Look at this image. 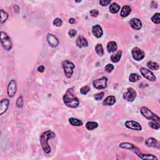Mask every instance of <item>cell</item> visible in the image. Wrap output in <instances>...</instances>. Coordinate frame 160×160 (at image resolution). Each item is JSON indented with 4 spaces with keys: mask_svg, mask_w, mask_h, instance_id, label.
Wrapping results in <instances>:
<instances>
[{
    "mask_svg": "<svg viewBox=\"0 0 160 160\" xmlns=\"http://www.w3.org/2000/svg\"><path fill=\"white\" fill-rule=\"evenodd\" d=\"M63 99L65 105L69 108H76L79 106V99L76 96L72 88L68 89Z\"/></svg>",
    "mask_w": 160,
    "mask_h": 160,
    "instance_id": "1",
    "label": "cell"
},
{
    "mask_svg": "<svg viewBox=\"0 0 160 160\" xmlns=\"http://www.w3.org/2000/svg\"><path fill=\"white\" fill-rule=\"evenodd\" d=\"M55 133L51 131V130H48V131L44 132L41 135V137H40V143H41V146L43 151L46 153V154H49L51 151V147H50V146L48 144L49 139L54 138H55Z\"/></svg>",
    "mask_w": 160,
    "mask_h": 160,
    "instance_id": "2",
    "label": "cell"
},
{
    "mask_svg": "<svg viewBox=\"0 0 160 160\" xmlns=\"http://www.w3.org/2000/svg\"><path fill=\"white\" fill-rule=\"evenodd\" d=\"M62 67L64 70L66 77L67 78H71L74 73V69L75 68L74 63L68 59H66L62 62Z\"/></svg>",
    "mask_w": 160,
    "mask_h": 160,
    "instance_id": "3",
    "label": "cell"
},
{
    "mask_svg": "<svg viewBox=\"0 0 160 160\" xmlns=\"http://www.w3.org/2000/svg\"><path fill=\"white\" fill-rule=\"evenodd\" d=\"M1 44L6 51H10L13 48V43L11 39L6 33L1 31Z\"/></svg>",
    "mask_w": 160,
    "mask_h": 160,
    "instance_id": "4",
    "label": "cell"
},
{
    "mask_svg": "<svg viewBox=\"0 0 160 160\" xmlns=\"http://www.w3.org/2000/svg\"><path fill=\"white\" fill-rule=\"evenodd\" d=\"M141 115L144 116L145 118H146L148 120H151V121H159L160 118L158 115H156L155 113H153L151 110H150L148 108L146 107V106H143L141 108Z\"/></svg>",
    "mask_w": 160,
    "mask_h": 160,
    "instance_id": "5",
    "label": "cell"
},
{
    "mask_svg": "<svg viewBox=\"0 0 160 160\" xmlns=\"http://www.w3.org/2000/svg\"><path fill=\"white\" fill-rule=\"evenodd\" d=\"M108 78L106 76H103L101 78L95 79L93 81V85L96 89H103L107 87Z\"/></svg>",
    "mask_w": 160,
    "mask_h": 160,
    "instance_id": "6",
    "label": "cell"
},
{
    "mask_svg": "<svg viewBox=\"0 0 160 160\" xmlns=\"http://www.w3.org/2000/svg\"><path fill=\"white\" fill-rule=\"evenodd\" d=\"M131 55L133 58L136 61H141L143 59H144L145 56L144 51L138 47L133 48L131 50Z\"/></svg>",
    "mask_w": 160,
    "mask_h": 160,
    "instance_id": "7",
    "label": "cell"
},
{
    "mask_svg": "<svg viewBox=\"0 0 160 160\" xmlns=\"http://www.w3.org/2000/svg\"><path fill=\"white\" fill-rule=\"evenodd\" d=\"M17 91V83L15 79H11L8 83L7 88V93L9 97H14Z\"/></svg>",
    "mask_w": 160,
    "mask_h": 160,
    "instance_id": "8",
    "label": "cell"
},
{
    "mask_svg": "<svg viewBox=\"0 0 160 160\" xmlns=\"http://www.w3.org/2000/svg\"><path fill=\"white\" fill-rule=\"evenodd\" d=\"M136 96H137V94H136L135 90L132 88H128L127 89V91L124 93L123 97V99L127 101L133 102L136 98Z\"/></svg>",
    "mask_w": 160,
    "mask_h": 160,
    "instance_id": "9",
    "label": "cell"
},
{
    "mask_svg": "<svg viewBox=\"0 0 160 160\" xmlns=\"http://www.w3.org/2000/svg\"><path fill=\"white\" fill-rule=\"evenodd\" d=\"M140 73H141V75L146 79H147L148 80L150 81H156V78L155 75H154L152 71H150V70L146 69L145 68H141L140 69Z\"/></svg>",
    "mask_w": 160,
    "mask_h": 160,
    "instance_id": "10",
    "label": "cell"
},
{
    "mask_svg": "<svg viewBox=\"0 0 160 160\" xmlns=\"http://www.w3.org/2000/svg\"><path fill=\"white\" fill-rule=\"evenodd\" d=\"M125 125L127 128L132 130H135V131H141L142 130V127L139 123L135 121H132V120L126 121L125 123Z\"/></svg>",
    "mask_w": 160,
    "mask_h": 160,
    "instance_id": "11",
    "label": "cell"
},
{
    "mask_svg": "<svg viewBox=\"0 0 160 160\" xmlns=\"http://www.w3.org/2000/svg\"><path fill=\"white\" fill-rule=\"evenodd\" d=\"M46 39H47V41L49 45L52 48L57 47L59 44V41L58 38L54 35L51 34V33H48L47 36H46Z\"/></svg>",
    "mask_w": 160,
    "mask_h": 160,
    "instance_id": "12",
    "label": "cell"
},
{
    "mask_svg": "<svg viewBox=\"0 0 160 160\" xmlns=\"http://www.w3.org/2000/svg\"><path fill=\"white\" fill-rule=\"evenodd\" d=\"M76 45L77 46V47H78L79 48H86V47H88V42L84 36L82 35H80L77 38V39H76Z\"/></svg>",
    "mask_w": 160,
    "mask_h": 160,
    "instance_id": "13",
    "label": "cell"
},
{
    "mask_svg": "<svg viewBox=\"0 0 160 160\" xmlns=\"http://www.w3.org/2000/svg\"><path fill=\"white\" fill-rule=\"evenodd\" d=\"M91 31L93 35H94V36H95L96 38H100L102 37L103 35V31L101 26L100 25H96L93 26L92 27Z\"/></svg>",
    "mask_w": 160,
    "mask_h": 160,
    "instance_id": "14",
    "label": "cell"
},
{
    "mask_svg": "<svg viewBox=\"0 0 160 160\" xmlns=\"http://www.w3.org/2000/svg\"><path fill=\"white\" fill-rule=\"evenodd\" d=\"M129 25L131 27L135 30H139L142 28L143 23L138 18H132L129 21Z\"/></svg>",
    "mask_w": 160,
    "mask_h": 160,
    "instance_id": "15",
    "label": "cell"
},
{
    "mask_svg": "<svg viewBox=\"0 0 160 160\" xmlns=\"http://www.w3.org/2000/svg\"><path fill=\"white\" fill-rule=\"evenodd\" d=\"M9 100L8 99H3L0 103V115H3L7 111L9 106Z\"/></svg>",
    "mask_w": 160,
    "mask_h": 160,
    "instance_id": "16",
    "label": "cell"
},
{
    "mask_svg": "<svg viewBox=\"0 0 160 160\" xmlns=\"http://www.w3.org/2000/svg\"><path fill=\"white\" fill-rule=\"evenodd\" d=\"M145 145L146 146H147L148 147L159 149V142L155 138H148L145 141Z\"/></svg>",
    "mask_w": 160,
    "mask_h": 160,
    "instance_id": "17",
    "label": "cell"
},
{
    "mask_svg": "<svg viewBox=\"0 0 160 160\" xmlns=\"http://www.w3.org/2000/svg\"><path fill=\"white\" fill-rule=\"evenodd\" d=\"M119 148H123V149H131V150H134L136 153H137L138 151H139V149L138 147H136L135 145H134L132 143H121V144L119 145Z\"/></svg>",
    "mask_w": 160,
    "mask_h": 160,
    "instance_id": "18",
    "label": "cell"
},
{
    "mask_svg": "<svg viewBox=\"0 0 160 160\" xmlns=\"http://www.w3.org/2000/svg\"><path fill=\"white\" fill-rule=\"evenodd\" d=\"M116 103V98L114 96H108L103 101V105L113 106Z\"/></svg>",
    "mask_w": 160,
    "mask_h": 160,
    "instance_id": "19",
    "label": "cell"
},
{
    "mask_svg": "<svg viewBox=\"0 0 160 160\" xmlns=\"http://www.w3.org/2000/svg\"><path fill=\"white\" fill-rule=\"evenodd\" d=\"M131 11V8L128 5H125L123 6L121 10V13H120V15L123 18H126L130 14V13Z\"/></svg>",
    "mask_w": 160,
    "mask_h": 160,
    "instance_id": "20",
    "label": "cell"
},
{
    "mask_svg": "<svg viewBox=\"0 0 160 160\" xmlns=\"http://www.w3.org/2000/svg\"><path fill=\"white\" fill-rule=\"evenodd\" d=\"M118 49V46L115 41H109L107 44V50L109 53L115 52Z\"/></svg>",
    "mask_w": 160,
    "mask_h": 160,
    "instance_id": "21",
    "label": "cell"
},
{
    "mask_svg": "<svg viewBox=\"0 0 160 160\" xmlns=\"http://www.w3.org/2000/svg\"><path fill=\"white\" fill-rule=\"evenodd\" d=\"M136 155H138L139 158L142 159H149V160H153V159H158V158L156 157L155 155H153L151 154H142V153H136Z\"/></svg>",
    "mask_w": 160,
    "mask_h": 160,
    "instance_id": "22",
    "label": "cell"
},
{
    "mask_svg": "<svg viewBox=\"0 0 160 160\" xmlns=\"http://www.w3.org/2000/svg\"><path fill=\"white\" fill-rule=\"evenodd\" d=\"M109 11L113 14H116L118 13L120 10V6L116 3H113L112 4L109 6Z\"/></svg>",
    "mask_w": 160,
    "mask_h": 160,
    "instance_id": "23",
    "label": "cell"
},
{
    "mask_svg": "<svg viewBox=\"0 0 160 160\" xmlns=\"http://www.w3.org/2000/svg\"><path fill=\"white\" fill-rule=\"evenodd\" d=\"M121 56H122V51L119 50V51L116 52L115 54L111 55V61L113 63H118L120 60V59H121Z\"/></svg>",
    "mask_w": 160,
    "mask_h": 160,
    "instance_id": "24",
    "label": "cell"
},
{
    "mask_svg": "<svg viewBox=\"0 0 160 160\" xmlns=\"http://www.w3.org/2000/svg\"><path fill=\"white\" fill-rule=\"evenodd\" d=\"M147 67L151 70H154V71H156L159 69V65L158 63L156 62H154L153 61H149L147 63Z\"/></svg>",
    "mask_w": 160,
    "mask_h": 160,
    "instance_id": "25",
    "label": "cell"
},
{
    "mask_svg": "<svg viewBox=\"0 0 160 160\" xmlns=\"http://www.w3.org/2000/svg\"><path fill=\"white\" fill-rule=\"evenodd\" d=\"M69 122L71 125L73 126H81L83 125V121L81 120L75 118H70L69 119Z\"/></svg>",
    "mask_w": 160,
    "mask_h": 160,
    "instance_id": "26",
    "label": "cell"
},
{
    "mask_svg": "<svg viewBox=\"0 0 160 160\" xmlns=\"http://www.w3.org/2000/svg\"><path fill=\"white\" fill-rule=\"evenodd\" d=\"M98 126V123L95 121H88L86 124V128L89 131H92V130L97 128Z\"/></svg>",
    "mask_w": 160,
    "mask_h": 160,
    "instance_id": "27",
    "label": "cell"
},
{
    "mask_svg": "<svg viewBox=\"0 0 160 160\" xmlns=\"http://www.w3.org/2000/svg\"><path fill=\"white\" fill-rule=\"evenodd\" d=\"M140 79H141V76L137 73H131L129 76V81L131 83L137 82Z\"/></svg>",
    "mask_w": 160,
    "mask_h": 160,
    "instance_id": "28",
    "label": "cell"
},
{
    "mask_svg": "<svg viewBox=\"0 0 160 160\" xmlns=\"http://www.w3.org/2000/svg\"><path fill=\"white\" fill-rule=\"evenodd\" d=\"M95 51L99 56H103L104 55V49L101 44H97L95 46Z\"/></svg>",
    "mask_w": 160,
    "mask_h": 160,
    "instance_id": "29",
    "label": "cell"
},
{
    "mask_svg": "<svg viewBox=\"0 0 160 160\" xmlns=\"http://www.w3.org/2000/svg\"><path fill=\"white\" fill-rule=\"evenodd\" d=\"M148 125L151 128L155 129H159L160 128L159 121H151L148 123Z\"/></svg>",
    "mask_w": 160,
    "mask_h": 160,
    "instance_id": "30",
    "label": "cell"
},
{
    "mask_svg": "<svg viewBox=\"0 0 160 160\" xmlns=\"http://www.w3.org/2000/svg\"><path fill=\"white\" fill-rule=\"evenodd\" d=\"M151 21L155 24H159L160 23V14L159 13H156L152 16Z\"/></svg>",
    "mask_w": 160,
    "mask_h": 160,
    "instance_id": "31",
    "label": "cell"
},
{
    "mask_svg": "<svg viewBox=\"0 0 160 160\" xmlns=\"http://www.w3.org/2000/svg\"><path fill=\"white\" fill-rule=\"evenodd\" d=\"M9 17V15L3 9H1V22L2 23L6 21Z\"/></svg>",
    "mask_w": 160,
    "mask_h": 160,
    "instance_id": "32",
    "label": "cell"
},
{
    "mask_svg": "<svg viewBox=\"0 0 160 160\" xmlns=\"http://www.w3.org/2000/svg\"><path fill=\"white\" fill-rule=\"evenodd\" d=\"M16 106H17V107L19 108H23V105H24V100H23V98L22 96H19L17 100H16Z\"/></svg>",
    "mask_w": 160,
    "mask_h": 160,
    "instance_id": "33",
    "label": "cell"
},
{
    "mask_svg": "<svg viewBox=\"0 0 160 160\" xmlns=\"http://www.w3.org/2000/svg\"><path fill=\"white\" fill-rule=\"evenodd\" d=\"M89 91H90V87L88 85L83 86V87L80 89V93H81L82 95H84L87 94Z\"/></svg>",
    "mask_w": 160,
    "mask_h": 160,
    "instance_id": "34",
    "label": "cell"
},
{
    "mask_svg": "<svg viewBox=\"0 0 160 160\" xmlns=\"http://www.w3.org/2000/svg\"><path fill=\"white\" fill-rule=\"evenodd\" d=\"M53 25H54L55 26H57V27H60L61 26L63 25V21L61 19H60L59 18H57L54 19V21L53 22Z\"/></svg>",
    "mask_w": 160,
    "mask_h": 160,
    "instance_id": "35",
    "label": "cell"
},
{
    "mask_svg": "<svg viewBox=\"0 0 160 160\" xmlns=\"http://www.w3.org/2000/svg\"><path fill=\"white\" fill-rule=\"evenodd\" d=\"M104 95H105L104 92H100V93H97V94L95 95L94 98L96 101H99V100H101L103 98V97H104Z\"/></svg>",
    "mask_w": 160,
    "mask_h": 160,
    "instance_id": "36",
    "label": "cell"
},
{
    "mask_svg": "<svg viewBox=\"0 0 160 160\" xmlns=\"http://www.w3.org/2000/svg\"><path fill=\"white\" fill-rule=\"evenodd\" d=\"M69 37L70 38H74L75 36L77 35V31L75 29H71L69 30V31L68 33Z\"/></svg>",
    "mask_w": 160,
    "mask_h": 160,
    "instance_id": "37",
    "label": "cell"
},
{
    "mask_svg": "<svg viewBox=\"0 0 160 160\" xmlns=\"http://www.w3.org/2000/svg\"><path fill=\"white\" fill-rule=\"evenodd\" d=\"M105 69L106 72L110 73L113 71V69H114V66H113L112 64H108L107 65H106Z\"/></svg>",
    "mask_w": 160,
    "mask_h": 160,
    "instance_id": "38",
    "label": "cell"
},
{
    "mask_svg": "<svg viewBox=\"0 0 160 160\" xmlns=\"http://www.w3.org/2000/svg\"><path fill=\"white\" fill-rule=\"evenodd\" d=\"M89 14L91 15L92 17H97L99 15V11L98 9H91V11H89Z\"/></svg>",
    "mask_w": 160,
    "mask_h": 160,
    "instance_id": "39",
    "label": "cell"
},
{
    "mask_svg": "<svg viewBox=\"0 0 160 160\" xmlns=\"http://www.w3.org/2000/svg\"><path fill=\"white\" fill-rule=\"evenodd\" d=\"M110 3H111V0H108V1H106V0H101V1H99V4L102 6H106L108 5Z\"/></svg>",
    "mask_w": 160,
    "mask_h": 160,
    "instance_id": "40",
    "label": "cell"
},
{
    "mask_svg": "<svg viewBox=\"0 0 160 160\" xmlns=\"http://www.w3.org/2000/svg\"><path fill=\"white\" fill-rule=\"evenodd\" d=\"M45 68L43 65H40L38 68V71L40 73H43L45 71Z\"/></svg>",
    "mask_w": 160,
    "mask_h": 160,
    "instance_id": "41",
    "label": "cell"
},
{
    "mask_svg": "<svg viewBox=\"0 0 160 160\" xmlns=\"http://www.w3.org/2000/svg\"><path fill=\"white\" fill-rule=\"evenodd\" d=\"M75 22H76V20L75 18H71L69 19V23H70V24H74Z\"/></svg>",
    "mask_w": 160,
    "mask_h": 160,
    "instance_id": "42",
    "label": "cell"
}]
</instances>
